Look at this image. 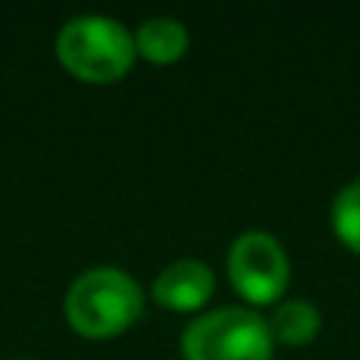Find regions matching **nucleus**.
Here are the masks:
<instances>
[{
	"label": "nucleus",
	"instance_id": "f257e3e1",
	"mask_svg": "<svg viewBox=\"0 0 360 360\" xmlns=\"http://www.w3.org/2000/svg\"><path fill=\"white\" fill-rule=\"evenodd\" d=\"M67 319L86 338H111L143 313V288L117 266H95L76 275L63 300Z\"/></svg>",
	"mask_w": 360,
	"mask_h": 360
},
{
	"label": "nucleus",
	"instance_id": "f03ea898",
	"mask_svg": "<svg viewBox=\"0 0 360 360\" xmlns=\"http://www.w3.org/2000/svg\"><path fill=\"white\" fill-rule=\"evenodd\" d=\"M57 57L79 79L114 82L130 70L136 44L120 19L105 16V13H82L60 25Z\"/></svg>",
	"mask_w": 360,
	"mask_h": 360
},
{
	"label": "nucleus",
	"instance_id": "7ed1b4c3",
	"mask_svg": "<svg viewBox=\"0 0 360 360\" xmlns=\"http://www.w3.org/2000/svg\"><path fill=\"white\" fill-rule=\"evenodd\" d=\"M186 360H272L269 319L250 307H218L196 316L180 338Z\"/></svg>",
	"mask_w": 360,
	"mask_h": 360
},
{
	"label": "nucleus",
	"instance_id": "20e7f679",
	"mask_svg": "<svg viewBox=\"0 0 360 360\" xmlns=\"http://www.w3.org/2000/svg\"><path fill=\"white\" fill-rule=\"evenodd\" d=\"M288 253L266 231H243L228 250L231 285L250 304H275L288 288Z\"/></svg>",
	"mask_w": 360,
	"mask_h": 360
},
{
	"label": "nucleus",
	"instance_id": "39448f33",
	"mask_svg": "<svg viewBox=\"0 0 360 360\" xmlns=\"http://www.w3.org/2000/svg\"><path fill=\"white\" fill-rule=\"evenodd\" d=\"M212 291H215V275L199 259L171 262V266H165L158 272L155 285H152V294H155L158 304L180 313L199 310L212 297Z\"/></svg>",
	"mask_w": 360,
	"mask_h": 360
},
{
	"label": "nucleus",
	"instance_id": "423d86ee",
	"mask_svg": "<svg viewBox=\"0 0 360 360\" xmlns=\"http://www.w3.org/2000/svg\"><path fill=\"white\" fill-rule=\"evenodd\" d=\"M133 44H136V54H143L146 60L174 63L190 48V32L174 16H152L133 32Z\"/></svg>",
	"mask_w": 360,
	"mask_h": 360
},
{
	"label": "nucleus",
	"instance_id": "0eeeda50",
	"mask_svg": "<svg viewBox=\"0 0 360 360\" xmlns=\"http://www.w3.org/2000/svg\"><path fill=\"white\" fill-rule=\"evenodd\" d=\"M319 326H323V316L310 300H281L269 316L272 338L285 345H307L319 332Z\"/></svg>",
	"mask_w": 360,
	"mask_h": 360
},
{
	"label": "nucleus",
	"instance_id": "6e6552de",
	"mask_svg": "<svg viewBox=\"0 0 360 360\" xmlns=\"http://www.w3.org/2000/svg\"><path fill=\"white\" fill-rule=\"evenodd\" d=\"M332 228L345 247L360 253V177L338 190L332 202Z\"/></svg>",
	"mask_w": 360,
	"mask_h": 360
}]
</instances>
